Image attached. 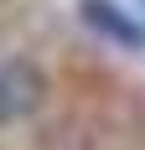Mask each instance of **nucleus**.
<instances>
[{
  "instance_id": "nucleus-1",
  "label": "nucleus",
  "mask_w": 145,
  "mask_h": 150,
  "mask_svg": "<svg viewBox=\"0 0 145 150\" xmlns=\"http://www.w3.org/2000/svg\"><path fill=\"white\" fill-rule=\"evenodd\" d=\"M47 104V73L26 57L0 62V124H21Z\"/></svg>"
},
{
  "instance_id": "nucleus-2",
  "label": "nucleus",
  "mask_w": 145,
  "mask_h": 150,
  "mask_svg": "<svg viewBox=\"0 0 145 150\" xmlns=\"http://www.w3.org/2000/svg\"><path fill=\"white\" fill-rule=\"evenodd\" d=\"M78 16H83L88 31H99L104 42H114V47H145V26L135 16H124L114 0H78Z\"/></svg>"
}]
</instances>
